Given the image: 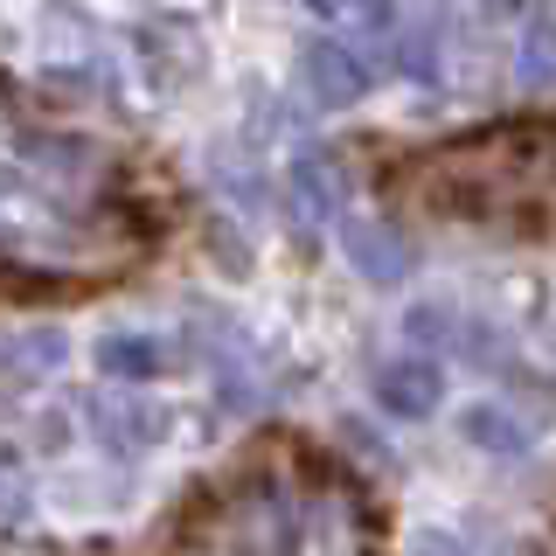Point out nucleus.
<instances>
[{
    "instance_id": "1",
    "label": "nucleus",
    "mask_w": 556,
    "mask_h": 556,
    "mask_svg": "<svg viewBox=\"0 0 556 556\" xmlns=\"http://www.w3.org/2000/svg\"><path fill=\"white\" fill-rule=\"evenodd\" d=\"M369 396H376L382 417L425 425V417H439V404H445V369L425 362V355H396V362H382V369L369 376Z\"/></svg>"
},
{
    "instance_id": "2",
    "label": "nucleus",
    "mask_w": 556,
    "mask_h": 556,
    "mask_svg": "<svg viewBox=\"0 0 556 556\" xmlns=\"http://www.w3.org/2000/svg\"><path fill=\"white\" fill-rule=\"evenodd\" d=\"M300 84L313 91V104L348 112V104L369 98L376 70H369V56H362V49H348V42H306V49H300Z\"/></svg>"
},
{
    "instance_id": "3",
    "label": "nucleus",
    "mask_w": 556,
    "mask_h": 556,
    "mask_svg": "<svg viewBox=\"0 0 556 556\" xmlns=\"http://www.w3.org/2000/svg\"><path fill=\"white\" fill-rule=\"evenodd\" d=\"M91 431H98V445L104 452H153L174 431V410L161 404V396H98L91 404Z\"/></svg>"
},
{
    "instance_id": "4",
    "label": "nucleus",
    "mask_w": 556,
    "mask_h": 556,
    "mask_svg": "<svg viewBox=\"0 0 556 556\" xmlns=\"http://www.w3.org/2000/svg\"><path fill=\"white\" fill-rule=\"evenodd\" d=\"M341 251H348V265L369 278V286H404V271L417 265L404 230H390V223H348L341 216Z\"/></svg>"
},
{
    "instance_id": "5",
    "label": "nucleus",
    "mask_w": 556,
    "mask_h": 556,
    "mask_svg": "<svg viewBox=\"0 0 556 556\" xmlns=\"http://www.w3.org/2000/svg\"><path fill=\"white\" fill-rule=\"evenodd\" d=\"M286 195H292V216L313 223V230H327V223H341V167L327 161V153H300V161L286 167Z\"/></svg>"
},
{
    "instance_id": "6",
    "label": "nucleus",
    "mask_w": 556,
    "mask_h": 556,
    "mask_svg": "<svg viewBox=\"0 0 556 556\" xmlns=\"http://www.w3.org/2000/svg\"><path fill=\"white\" fill-rule=\"evenodd\" d=\"M91 355H98V369L118 376V382H153V376L174 369V348L161 334H147V327H112Z\"/></svg>"
},
{
    "instance_id": "7",
    "label": "nucleus",
    "mask_w": 556,
    "mask_h": 556,
    "mask_svg": "<svg viewBox=\"0 0 556 556\" xmlns=\"http://www.w3.org/2000/svg\"><path fill=\"white\" fill-rule=\"evenodd\" d=\"M459 431H466V439H473V445H486V452H501V459H508V452H521V445H529V431H521L515 417H501L494 404L466 410V417H459Z\"/></svg>"
},
{
    "instance_id": "8",
    "label": "nucleus",
    "mask_w": 556,
    "mask_h": 556,
    "mask_svg": "<svg viewBox=\"0 0 556 556\" xmlns=\"http://www.w3.org/2000/svg\"><path fill=\"white\" fill-rule=\"evenodd\" d=\"M292 8H306V14H320V22H334V14H355V8H369V0H292Z\"/></svg>"
},
{
    "instance_id": "9",
    "label": "nucleus",
    "mask_w": 556,
    "mask_h": 556,
    "mask_svg": "<svg viewBox=\"0 0 556 556\" xmlns=\"http://www.w3.org/2000/svg\"><path fill=\"white\" fill-rule=\"evenodd\" d=\"M529 22H535L543 42H556V0H529Z\"/></svg>"
},
{
    "instance_id": "10",
    "label": "nucleus",
    "mask_w": 556,
    "mask_h": 556,
    "mask_svg": "<svg viewBox=\"0 0 556 556\" xmlns=\"http://www.w3.org/2000/svg\"><path fill=\"white\" fill-rule=\"evenodd\" d=\"M486 14H501V22H515V14H529V0H480Z\"/></svg>"
}]
</instances>
